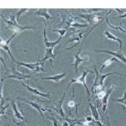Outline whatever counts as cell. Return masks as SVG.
<instances>
[{
	"label": "cell",
	"instance_id": "6da1fadb",
	"mask_svg": "<svg viewBox=\"0 0 126 126\" xmlns=\"http://www.w3.org/2000/svg\"><path fill=\"white\" fill-rule=\"evenodd\" d=\"M3 20L4 23L7 24V28H9L12 30L13 32H15V34H19L20 32L24 31L26 30H36L37 27H32V26H23L20 25L19 24H18L17 19H16V15H12L10 16V19H7L2 15Z\"/></svg>",
	"mask_w": 126,
	"mask_h": 126
},
{
	"label": "cell",
	"instance_id": "7a4b0ae2",
	"mask_svg": "<svg viewBox=\"0 0 126 126\" xmlns=\"http://www.w3.org/2000/svg\"><path fill=\"white\" fill-rule=\"evenodd\" d=\"M17 64L18 67L20 66H24V67L28 68L29 70L32 71L34 72H45L46 70L43 68V62H41V60L38 59V61L34 63H25V62H15Z\"/></svg>",
	"mask_w": 126,
	"mask_h": 126
},
{
	"label": "cell",
	"instance_id": "3957f363",
	"mask_svg": "<svg viewBox=\"0 0 126 126\" xmlns=\"http://www.w3.org/2000/svg\"><path fill=\"white\" fill-rule=\"evenodd\" d=\"M66 92H65V93L62 94V96L61 97L60 100L58 101L57 105H56V107H54V108H51L50 109H51V110H54L55 112H56V113H57L58 114L60 115L61 117H62V119H63V120H65L66 122H67V123L69 124V125L72 126V125H71V122L75 121L76 119H68V118L66 117V113H65L64 109H63V108H62V104H63V102H64L65 97H66Z\"/></svg>",
	"mask_w": 126,
	"mask_h": 126
},
{
	"label": "cell",
	"instance_id": "277c9868",
	"mask_svg": "<svg viewBox=\"0 0 126 126\" xmlns=\"http://www.w3.org/2000/svg\"><path fill=\"white\" fill-rule=\"evenodd\" d=\"M88 72L93 73L92 71H90V70H86V71L83 70L82 74L81 75L79 78H76V79H72V80L70 81V82L68 83L67 87H66V92L68 90V88L70 87V86L72 84V83H79V84H82V86L84 87L85 89H86L87 97H90V92H89V89H88V87H87V82H86V78H87V74H88Z\"/></svg>",
	"mask_w": 126,
	"mask_h": 126
},
{
	"label": "cell",
	"instance_id": "5b68a950",
	"mask_svg": "<svg viewBox=\"0 0 126 126\" xmlns=\"http://www.w3.org/2000/svg\"><path fill=\"white\" fill-rule=\"evenodd\" d=\"M30 78H32V76H30V75H25V74H24V73L19 72V71L16 70V68L14 66V67L12 68V74L8 75L5 78H2L1 82H3L4 79H9V78L15 79V80H19V81H24V80H26V79H29Z\"/></svg>",
	"mask_w": 126,
	"mask_h": 126
},
{
	"label": "cell",
	"instance_id": "8992f818",
	"mask_svg": "<svg viewBox=\"0 0 126 126\" xmlns=\"http://www.w3.org/2000/svg\"><path fill=\"white\" fill-rule=\"evenodd\" d=\"M79 17H82L83 19H85L88 24H97L99 21L102 20L103 18L101 17L98 13L97 14H86V15H82V14H77Z\"/></svg>",
	"mask_w": 126,
	"mask_h": 126
},
{
	"label": "cell",
	"instance_id": "52a82bcc",
	"mask_svg": "<svg viewBox=\"0 0 126 126\" xmlns=\"http://www.w3.org/2000/svg\"><path fill=\"white\" fill-rule=\"evenodd\" d=\"M16 35H17V34L14 33L13 35H12L9 40H4L2 39V38H1V40H0V46H1V49H2V50H5L6 52H8V54H9V56L11 57L12 61H13V62H16L17 61L15 60V58L14 57L13 54H12V51H11L10 47H9V44H10V42L12 41V40H13Z\"/></svg>",
	"mask_w": 126,
	"mask_h": 126
},
{
	"label": "cell",
	"instance_id": "ba28073f",
	"mask_svg": "<svg viewBox=\"0 0 126 126\" xmlns=\"http://www.w3.org/2000/svg\"><path fill=\"white\" fill-rule=\"evenodd\" d=\"M43 20V23H44V31H43V37H44V43H45V47L46 49H50V48H55V46H56L57 44H59V42L62 40V37L60 36L59 39H57L55 41H50L47 39V36H46V20L45 19H42Z\"/></svg>",
	"mask_w": 126,
	"mask_h": 126
},
{
	"label": "cell",
	"instance_id": "9c48e42d",
	"mask_svg": "<svg viewBox=\"0 0 126 126\" xmlns=\"http://www.w3.org/2000/svg\"><path fill=\"white\" fill-rule=\"evenodd\" d=\"M21 101H23V102L28 103L29 105H30L32 108H34V109H35L36 111L38 112V113H40V115L42 116V118H44L45 119V116H44V113H50V111L51 110V109H45L41 106V105L38 104L37 103H34V102H31V101H28V100H25V99H20Z\"/></svg>",
	"mask_w": 126,
	"mask_h": 126
},
{
	"label": "cell",
	"instance_id": "30bf717a",
	"mask_svg": "<svg viewBox=\"0 0 126 126\" xmlns=\"http://www.w3.org/2000/svg\"><path fill=\"white\" fill-rule=\"evenodd\" d=\"M80 54H81V48L79 49V50L74 56V63H73V66H74V68H75V73H78V66H80L81 63L83 62H88V61H90V56L82 58L80 56Z\"/></svg>",
	"mask_w": 126,
	"mask_h": 126
},
{
	"label": "cell",
	"instance_id": "8fae6325",
	"mask_svg": "<svg viewBox=\"0 0 126 126\" xmlns=\"http://www.w3.org/2000/svg\"><path fill=\"white\" fill-rule=\"evenodd\" d=\"M22 85H23L25 88H27V90L29 91L30 93H33V94H35V95H37V96H40V97H46V98H48V99L50 98V93H42V92H40V91L38 90L37 88H34V87L30 86L29 84L24 83V82H22Z\"/></svg>",
	"mask_w": 126,
	"mask_h": 126
},
{
	"label": "cell",
	"instance_id": "7c38bea8",
	"mask_svg": "<svg viewBox=\"0 0 126 126\" xmlns=\"http://www.w3.org/2000/svg\"><path fill=\"white\" fill-rule=\"evenodd\" d=\"M115 85H112L110 88L109 89V90L107 91V93H106V95L104 96V97L102 99V109H103V115H104L105 113H106V109H107V106H108V102H109V97H110V95H111V93L112 92H113V90H114V88H115ZM106 116H107V113H106ZM108 118V119H109V117L107 116Z\"/></svg>",
	"mask_w": 126,
	"mask_h": 126
},
{
	"label": "cell",
	"instance_id": "4fadbf2b",
	"mask_svg": "<svg viewBox=\"0 0 126 126\" xmlns=\"http://www.w3.org/2000/svg\"><path fill=\"white\" fill-rule=\"evenodd\" d=\"M56 56V54L54 53V48H50V49H46V55L43 58L41 59V62H45L46 60L50 61V66L53 68V59Z\"/></svg>",
	"mask_w": 126,
	"mask_h": 126
},
{
	"label": "cell",
	"instance_id": "5bb4252c",
	"mask_svg": "<svg viewBox=\"0 0 126 126\" xmlns=\"http://www.w3.org/2000/svg\"><path fill=\"white\" fill-rule=\"evenodd\" d=\"M95 51L96 52H104V53L110 54L113 56L116 57L118 60L121 61V62H123L124 63H125L126 64V57L125 56V55L120 51V50H119V51H111V50H96Z\"/></svg>",
	"mask_w": 126,
	"mask_h": 126
},
{
	"label": "cell",
	"instance_id": "9a60e30c",
	"mask_svg": "<svg viewBox=\"0 0 126 126\" xmlns=\"http://www.w3.org/2000/svg\"><path fill=\"white\" fill-rule=\"evenodd\" d=\"M88 98V104L91 109V113H92V116L95 121H101L100 117H99V113H98V108H97V102L96 103V105H93L91 103L90 97H87Z\"/></svg>",
	"mask_w": 126,
	"mask_h": 126
},
{
	"label": "cell",
	"instance_id": "2e32d148",
	"mask_svg": "<svg viewBox=\"0 0 126 126\" xmlns=\"http://www.w3.org/2000/svg\"><path fill=\"white\" fill-rule=\"evenodd\" d=\"M103 38L104 39H107V40H113V41L117 42V43L119 44V50L121 51L122 50V47H123V42H122L121 40H119V38L116 37V36L114 35V34H111L109 31H108V30H105L104 32H103Z\"/></svg>",
	"mask_w": 126,
	"mask_h": 126
},
{
	"label": "cell",
	"instance_id": "e0dca14e",
	"mask_svg": "<svg viewBox=\"0 0 126 126\" xmlns=\"http://www.w3.org/2000/svg\"><path fill=\"white\" fill-rule=\"evenodd\" d=\"M11 103H12V109H13V112H14V115H15V117L17 119H19V120L26 122L25 117H24L23 113L20 112L19 108H18V106H17V104H16V103L13 100L11 102Z\"/></svg>",
	"mask_w": 126,
	"mask_h": 126
},
{
	"label": "cell",
	"instance_id": "ac0fdd59",
	"mask_svg": "<svg viewBox=\"0 0 126 126\" xmlns=\"http://www.w3.org/2000/svg\"><path fill=\"white\" fill-rule=\"evenodd\" d=\"M27 15H35L41 16V17H43V19H52V16L49 14L47 9H40L39 10H37L36 12H33V13H28Z\"/></svg>",
	"mask_w": 126,
	"mask_h": 126
},
{
	"label": "cell",
	"instance_id": "d6986e66",
	"mask_svg": "<svg viewBox=\"0 0 126 126\" xmlns=\"http://www.w3.org/2000/svg\"><path fill=\"white\" fill-rule=\"evenodd\" d=\"M66 77V73L63 72L60 73V74H56L54 76H50V77H46V78H42V80H46V81H53L55 82H60L62 79H64V78Z\"/></svg>",
	"mask_w": 126,
	"mask_h": 126
},
{
	"label": "cell",
	"instance_id": "ffe728a7",
	"mask_svg": "<svg viewBox=\"0 0 126 126\" xmlns=\"http://www.w3.org/2000/svg\"><path fill=\"white\" fill-rule=\"evenodd\" d=\"M83 34H84V31H82V32H80V34H77V36H76V37L72 38V39H69V40L67 41V44H68V43H70V42H73V41H76V44H75L73 46H72V47L66 48V50H72V48L76 47V46H78V45L79 44V42L81 41V40L82 39V36H83Z\"/></svg>",
	"mask_w": 126,
	"mask_h": 126
},
{
	"label": "cell",
	"instance_id": "44dd1931",
	"mask_svg": "<svg viewBox=\"0 0 126 126\" xmlns=\"http://www.w3.org/2000/svg\"><path fill=\"white\" fill-rule=\"evenodd\" d=\"M113 75H119V76H124L125 77V75L124 74H121V73H119V72H109V73H107V74H104V75H99V85L102 87H104V80L106 79L107 78L110 76H113Z\"/></svg>",
	"mask_w": 126,
	"mask_h": 126
},
{
	"label": "cell",
	"instance_id": "7402d4cb",
	"mask_svg": "<svg viewBox=\"0 0 126 126\" xmlns=\"http://www.w3.org/2000/svg\"><path fill=\"white\" fill-rule=\"evenodd\" d=\"M114 62H119V60H118V59H117L116 57H114V56H113V57H111V58L108 59L107 61H105V62L103 63V65H102V66H101V68H100V71H99V72H102L103 71V69L106 68V67H108V66H111L112 63Z\"/></svg>",
	"mask_w": 126,
	"mask_h": 126
},
{
	"label": "cell",
	"instance_id": "603a6c76",
	"mask_svg": "<svg viewBox=\"0 0 126 126\" xmlns=\"http://www.w3.org/2000/svg\"><path fill=\"white\" fill-rule=\"evenodd\" d=\"M106 23L109 26L110 28H112V29H113V30H119L120 32H122V33H125L126 34V30L125 29H123L122 27H120V26H114V25H113V24H111L110 23H109V19H108V18L106 17Z\"/></svg>",
	"mask_w": 126,
	"mask_h": 126
},
{
	"label": "cell",
	"instance_id": "cb8c5ba5",
	"mask_svg": "<svg viewBox=\"0 0 126 126\" xmlns=\"http://www.w3.org/2000/svg\"><path fill=\"white\" fill-rule=\"evenodd\" d=\"M115 102L117 103H121V104L125 105V106L126 107V91L125 92V94H124V96L120 97V98H115Z\"/></svg>",
	"mask_w": 126,
	"mask_h": 126
},
{
	"label": "cell",
	"instance_id": "d4e9b609",
	"mask_svg": "<svg viewBox=\"0 0 126 126\" xmlns=\"http://www.w3.org/2000/svg\"><path fill=\"white\" fill-rule=\"evenodd\" d=\"M88 24H80L78 22H73L71 25V27H74V28H87Z\"/></svg>",
	"mask_w": 126,
	"mask_h": 126
},
{
	"label": "cell",
	"instance_id": "484cf974",
	"mask_svg": "<svg viewBox=\"0 0 126 126\" xmlns=\"http://www.w3.org/2000/svg\"><path fill=\"white\" fill-rule=\"evenodd\" d=\"M52 32H56V33L60 34V36L63 37L66 34V29L65 28V29H60V30H53Z\"/></svg>",
	"mask_w": 126,
	"mask_h": 126
},
{
	"label": "cell",
	"instance_id": "4316f807",
	"mask_svg": "<svg viewBox=\"0 0 126 126\" xmlns=\"http://www.w3.org/2000/svg\"><path fill=\"white\" fill-rule=\"evenodd\" d=\"M106 93H107V92H106L105 90H103V91H100V92L97 93H96L97 98V99H101V100H102L103 97H104L105 95H106Z\"/></svg>",
	"mask_w": 126,
	"mask_h": 126
},
{
	"label": "cell",
	"instance_id": "83f0119b",
	"mask_svg": "<svg viewBox=\"0 0 126 126\" xmlns=\"http://www.w3.org/2000/svg\"><path fill=\"white\" fill-rule=\"evenodd\" d=\"M47 119H50V121L53 123V126H60V125H59V123H58V121L56 120V119H55L54 117H51V116H47Z\"/></svg>",
	"mask_w": 126,
	"mask_h": 126
},
{
	"label": "cell",
	"instance_id": "f1b7e54d",
	"mask_svg": "<svg viewBox=\"0 0 126 126\" xmlns=\"http://www.w3.org/2000/svg\"><path fill=\"white\" fill-rule=\"evenodd\" d=\"M29 9H19V12H18L17 14H15L16 15V19H17V20L19 19V16L22 15V14H24V13H25L26 11H28Z\"/></svg>",
	"mask_w": 126,
	"mask_h": 126
},
{
	"label": "cell",
	"instance_id": "f546056e",
	"mask_svg": "<svg viewBox=\"0 0 126 126\" xmlns=\"http://www.w3.org/2000/svg\"><path fill=\"white\" fill-rule=\"evenodd\" d=\"M9 104H7L6 106L4 107V105H1V115L2 116H5V111L6 109L9 108Z\"/></svg>",
	"mask_w": 126,
	"mask_h": 126
},
{
	"label": "cell",
	"instance_id": "4dcf8cb0",
	"mask_svg": "<svg viewBox=\"0 0 126 126\" xmlns=\"http://www.w3.org/2000/svg\"><path fill=\"white\" fill-rule=\"evenodd\" d=\"M78 105V104H76V103H75V102L73 100H72V101H70V102L68 103V104H67V106H68V108L69 109H72V108H73V107H77Z\"/></svg>",
	"mask_w": 126,
	"mask_h": 126
},
{
	"label": "cell",
	"instance_id": "1f68e13d",
	"mask_svg": "<svg viewBox=\"0 0 126 126\" xmlns=\"http://www.w3.org/2000/svg\"><path fill=\"white\" fill-rule=\"evenodd\" d=\"M117 19H123V18H126V13L125 14H124L123 15H120V16H119V17H116Z\"/></svg>",
	"mask_w": 126,
	"mask_h": 126
},
{
	"label": "cell",
	"instance_id": "d6a6232c",
	"mask_svg": "<svg viewBox=\"0 0 126 126\" xmlns=\"http://www.w3.org/2000/svg\"><path fill=\"white\" fill-rule=\"evenodd\" d=\"M9 126H10V125H9Z\"/></svg>",
	"mask_w": 126,
	"mask_h": 126
}]
</instances>
